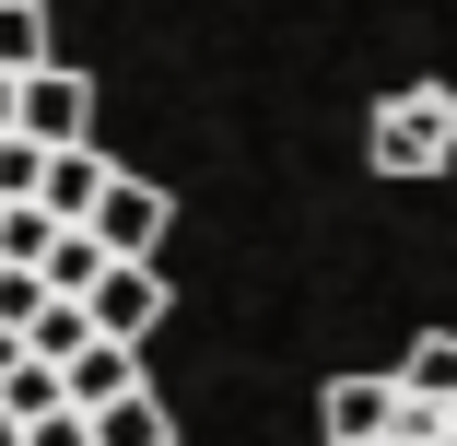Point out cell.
<instances>
[{
  "mask_svg": "<svg viewBox=\"0 0 457 446\" xmlns=\"http://www.w3.org/2000/svg\"><path fill=\"white\" fill-rule=\"evenodd\" d=\"M328 446H457V341H411L387 376H340L317 400Z\"/></svg>",
  "mask_w": 457,
  "mask_h": 446,
  "instance_id": "6da1fadb",
  "label": "cell"
},
{
  "mask_svg": "<svg viewBox=\"0 0 457 446\" xmlns=\"http://www.w3.org/2000/svg\"><path fill=\"white\" fill-rule=\"evenodd\" d=\"M363 164L387 189H422V176L457 164V82H399V95L363 118Z\"/></svg>",
  "mask_w": 457,
  "mask_h": 446,
  "instance_id": "7a4b0ae2",
  "label": "cell"
},
{
  "mask_svg": "<svg viewBox=\"0 0 457 446\" xmlns=\"http://www.w3.org/2000/svg\"><path fill=\"white\" fill-rule=\"evenodd\" d=\"M82 317H95L106 341H141V329L164 317V271H153V258H106L95 294H82Z\"/></svg>",
  "mask_w": 457,
  "mask_h": 446,
  "instance_id": "3957f363",
  "label": "cell"
},
{
  "mask_svg": "<svg viewBox=\"0 0 457 446\" xmlns=\"http://www.w3.org/2000/svg\"><path fill=\"white\" fill-rule=\"evenodd\" d=\"M12 130H36V141H95V82L59 71V59H36V71H24V118H12Z\"/></svg>",
  "mask_w": 457,
  "mask_h": 446,
  "instance_id": "277c9868",
  "label": "cell"
},
{
  "mask_svg": "<svg viewBox=\"0 0 457 446\" xmlns=\"http://www.w3.org/2000/svg\"><path fill=\"white\" fill-rule=\"evenodd\" d=\"M95 235L118 247V258H164V189H153V176H106V200H95Z\"/></svg>",
  "mask_w": 457,
  "mask_h": 446,
  "instance_id": "5b68a950",
  "label": "cell"
},
{
  "mask_svg": "<svg viewBox=\"0 0 457 446\" xmlns=\"http://www.w3.org/2000/svg\"><path fill=\"white\" fill-rule=\"evenodd\" d=\"M106 176H118V164H106L95 141H47V176H36V200H47L59 223H95V200H106Z\"/></svg>",
  "mask_w": 457,
  "mask_h": 446,
  "instance_id": "8992f818",
  "label": "cell"
},
{
  "mask_svg": "<svg viewBox=\"0 0 457 446\" xmlns=\"http://www.w3.org/2000/svg\"><path fill=\"white\" fill-rule=\"evenodd\" d=\"M59 388H71L82 411H95V400H118V388H141V341H106V329H95V341L59 365Z\"/></svg>",
  "mask_w": 457,
  "mask_h": 446,
  "instance_id": "52a82bcc",
  "label": "cell"
},
{
  "mask_svg": "<svg viewBox=\"0 0 457 446\" xmlns=\"http://www.w3.org/2000/svg\"><path fill=\"white\" fill-rule=\"evenodd\" d=\"M95 446H176V411L153 388H118V400H95Z\"/></svg>",
  "mask_w": 457,
  "mask_h": 446,
  "instance_id": "ba28073f",
  "label": "cell"
},
{
  "mask_svg": "<svg viewBox=\"0 0 457 446\" xmlns=\"http://www.w3.org/2000/svg\"><path fill=\"white\" fill-rule=\"evenodd\" d=\"M106 258H118V247H106L95 223H59V235H47V258H36V282H47V294H95Z\"/></svg>",
  "mask_w": 457,
  "mask_h": 446,
  "instance_id": "9c48e42d",
  "label": "cell"
},
{
  "mask_svg": "<svg viewBox=\"0 0 457 446\" xmlns=\"http://www.w3.org/2000/svg\"><path fill=\"white\" fill-rule=\"evenodd\" d=\"M47 59V0H0V71H36Z\"/></svg>",
  "mask_w": 457,
  "mask_h": 446,
  "instance_id": "30bf717a",
  "label": "cell"
}]
</instances>
